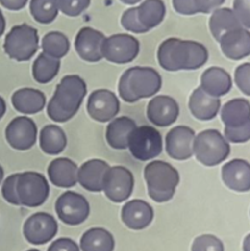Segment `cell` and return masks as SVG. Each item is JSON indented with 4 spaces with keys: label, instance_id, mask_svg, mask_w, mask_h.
I'll list each match as a JSON object with an SVG mask.
<instances>
[{
    "label": "cell",
    "instance_id": "1",
    "mask_svg": "<svg viewBox=\"0 0 250 251\" xmlns=\"http://www.w3.org/2000/svg\"><path fill=\"white\" fill-rule=\"evenodd\" d=\"M209 60L206 47L196 41H182L179 38H167L157 49V61L169 72L182 70H198Z\"/></svg>",
    "mask_w": 250,
    "mask_h": 251
},
{
    "label": "cell",
    "instance_id": "2",
    "mask_svg": "<svg viewBox=\"0 0 250 251\" xmlns=\"http://www.w3.org/2000/svg\"><path fill=\"white\" fill-rule=\"evenodd\" d=\"M87 94V84L77 75L65 76L56 85L54 95L47 105L50 120L65 124L76 116Z\"/></svg>",
    "mask_w": 250,
    "mask_h": 251
},
{
    "label": "cell",
    "instance_id": "3",
    "mask_svg": "<svg viewBox=\"0 0 250 251\" xmlns=\"http://www.w3.org/2000/svg\"><path fill=\"white\" fill-rule=\"evenodd\" d=\"M161 85V76L152 67H131L120 77L119 94L124 101L133 104L141 99L155 97Z\"/></svg>",
    "mask_w": 250,
    "mask_h": 251
},
{
    "label": "cell",
    "instance_id": "4",
    "mask_svg": "<svg viewBox=\"0 0 250 251\" xmlns=\"http://www.w3.org/2000/svg\"><path fill=\"white\" fill-rule=\"evenodd\" d=\"M144 179L150 199L155 202H167L176 193L179 173L169 162L154 160L144 168Z\"/></svg>",
    "mask_w": 250,
    "mask_h": 251
},
{
    "label": "cell",
    "instance_id": "5",
    "mask_svg": "<svg viewBox=\"0 0 250 251\" xmlns=\"http://www.w3.org/2000/svg\"><path fill=\"white\" fill-rule=\"evenodd\" d=\"M231 152V145L217 129H205L196 134L193 155L206 167L217 166L226 161Z\"/></svg>",
    "mask_w": 250,
    "mask_h": 251
},
{
    "label": "cell",
    "instance_id": "6",
    "mask_svg": "<svg viewBox=\"0 0 250 251\" xmlns=\"http://www.w3.org/2000/svg\"><path fill=\"white\" fill-rule=\"evenodd\" d=\"M38 49V31L27 24L16 25L5 37L4 51L15 61H28L36 55Z\"/></svg>",
    "mask_w": 250,
    "mask_h": 251
},
{
    "label": "cell",
    "instance_id": "7",
    "mask_svg": "<svg viewBox=\"0 0 250 251\" xmlns=\"http://www.w3.org/2000/svg\"><path fill=\"white\" fill-rule=\"evenodd\" d=\"M16 190L21 206L38 207L48 199L50 187L46 176L34 171H27L19 173Z\"/></svg>",
    "mask_w": 250,
    "mask_h": 251
},
{
    "label": "cell",
    "instance_id": "8",
    "mask_svg": "<svg viewBox=\"0 0 250 251\" xmlns=\"http://www.w3.org/2000/svg\"><path fill=\"white\" fill-rule=\"evenodd\" d=\"M162 137L152 126H137L128 138V149L139 161H149L162 152Z\"/></svg>",
    "mask_w": 250,
    "mask_h": 251
},
{
    "label": "cell",
    "instance_id": "9",
    "mask_svg": "<svg viewBox=\"0 0 250 251\" xmlns=\"http://www.w3.org/2000/svg\"><path fill=\"white\" fill-rule=\"evenodd\" d=\"M141 44L131 34L117 33L106 37L102 43V59L117 65L129 64L139 54Z\"/></svg>",
    "mask_w": 250,
    "mask_h": 251
},
{
    "label": "cell",
    "instance_id": "10",
    "mask_svg": "<svg viewBox=\"0 0 250 251\" xmlns=\"http://www.w3.org/2000/svg\"><path fill=\"white\" fill-rule=\"evenodd\" d=\"M55 211L61 222L67 226H78L86 222L91 206L86 198L76 192H65L57 198Z\"/></svg>",
    "mask_w": 250,
    "mask_h": 251
},
{
    "label": "cell",
    "instance_id": "11",
    "mask_svg": "<svg viewBox=\"0 0 250 251\" xmlns=\"http://www.w3.org/2000/svg\"><path fill=\"white\" fill-rule=\"evenodd\" d=\"M133 173L127 167L114 166L107 170L102 183V192L110 201L120 204L128 199L133 193Z\"/></svg>",
    "mask_w": 250,
    "mask_h": 251
},
{
    "label": "cell",
    "instance_id": "12",
    "mask_svg": "<svg viewBox=\"0 0 250 251\" xmlns=\"http://www.w3.org/2000/svg\"><path fill=\"white\" fill-rule=\"evenodd\" d=\"M59 225L52 215L47 212H37L29 216L24 223L25 239L32 245H44L51 242L57 234Z\"/></svg>",
    "mask_w": 250,
    "mask_h": 251
},
{
    "label": "cell",
    "instance_id": "13",
    "mask_svg": "<svg viewBox=\"0 0 250 251\" xmlns=\"http://www.w3.org/2000/svg\"><path fill=\"white\" fill-rule=\"evenodd\" d=\"M38 128L36 122L27 116L15 117L5 129V138L15 150H29L37 142Z\"/></svg>",
    "mask_w": 250,
    "mask_h": 251
},
{
    "label": "cell",
    "instance_id": "14",
    "mask_svg": "<svg viewBox=\"0 0 250 251\" xmlns=\"http://www.w3.org/2000/svg\"><path fill=\"white\" fill-rule=\"evenodd\" d=\"M120 111V100L109 89H97L92 92L87 101V112L94 121L105 124L117 116Z\"/></svg>",
    "mask_w": 250,
    "mask_h": 251
},
{
    "label": "cell",
    "instance_id": "15",
    "mask_svg": "<svg viewBox=\"0 0 250 251\" xmlns=\"http://www.w3.org/2000/svg\"><path fill=\"white\" fill-rule=\"evenodd\" d=\"M196 132L188 126H176L165 138L167 155L177 161H184L193 156V144Z\"/></svg>",
    "mask_w": 250,
    "mask_h": 251
},
{
    "label": "cell",
    "instance_id": "16",
    "mask_svg": "<svg viewBox=\"0 0 250 251\" xmlns=\"http://www.w3.org/2000/svg\"><path fill=\"white\" fill-rule=\"evenodd\" d=\"M179 106L176 100L169 95L152 97L147 106V116L156 127H169L177 121Z\"/></svg>",
    "mask_w": 250,
    "mask_h": 251
},
{
    "label": "cell",
    "instance_id": "17",
    "mask_svg": "<svg viewBox=\"0 0 250 251\" xmlns=\"http://www.w3.org/2000/svg\"><path fill=\"white\" fill-rule=\"evenodd\" d=\"M106 37L92 27H83L75 38V49L82 60L98 62L102 59L101 48Z\"/></svg>",
    "mask_w": 250,
    "mask_h": 251
},
{
    "label": "cell",
    "instance_id": "18",
    "mask_svg": "<svg viewBox=\"0 0 250 251\" xmlns=\"http://www.w3.org/2000/svg\"><path fill=\"white\" fill-rule=\"evenodd\" d=\"M219 43L222 54L229 60L238 61L250 55V31L244 27L226 32Z\"/></svg>",
    "mask_w": 250,
    "mask_h": 251
},
{
    "label": "cell",
    "instance_id": "19",
    "mask_svg": "<svg viewBox=\"0 0 250 251\" xmlns=\"http://www.w3.org/2000/svg\"><path fill=\"white\" fill-rule=\"evenodd\" d=\"M121 220L124 225L129 229H146L154 220V210H152L151 205L144 200H131L122 206Z\"/></svg>",
    "mask_w": 250,
    "mask_h": 251
},
{
    "label": "cell",
    "instance_id": "20",
    "mask_svg": "<svg viewBox=\"0 0 250 251\" xmlns=\"http://www.w3.org/2000/svg\"><path fill=\"white\" fill-rule=\"evenodd\" d=\"M221 177L228 189L237 193L250 190V164L247 160L233 159L224 165Z\"/></svg>",
    "mask_w": 250,
    "mask_h": 251
},
{
    "label": "cell",
    "instance_id": "21",
    "mask_svg": "<svg viewBox=\"0 0 250 251\" xmlns=\"http://www.w3.org/2000/svg\"><path fill=\"white\" fill-rule=\"evenodd\" d=\"M109 168V164L104 160H88L78 168V183L88 192H102V183Z\"/></svg>",
    "mask_w": 250,
    "mask_h": 251
},
{
    "label": "cell",
    "instance_id": "22",
    "mask_svg": "<svg viewBox=\"0 0 250 251\" xmlns=\"http://www.w3.org/2000/svg\"><path fill=\"white\" fill-rule=\"evenodd\" d=\"M232 77L225 69L219 66L209 67L200 77V88L206 94L221 98L232 89Z\"/></svg>",
    "mask_w": 250,
    "mask_h": 251
},
{
    "label": "cell",
    "instance_id": "23",
    "mask_svg": "<svg viewBox=\"0 0 250 251\" xmlns=\"http://www.w3.org/2000/svg\"><path fill=\"white\" fill-rule=\"evenodd\" d=\"M191 114L199 121H210L217 116L221 110L220 98L206 94L201 88H197L189 97L188 102Z\"/></svg>",
    "mask_w": 250,
    "mask_h": 251
},
{
    "label": "cell",
    "instance_id": "24",
    "mask_svg": "<svg viewBox=\"0 0 250 251\" xmlns=\"http://www.w3.org/2000/svg\"><path fill=\"white\" fill-rule=\"evenodd\" d=\"M50 182L59 188H71L78 183V166L67 157H56L48 166Z\"/></svg>",
    "mask_w": 250,
    "mask_h": 251
},
{
    "label": "cell",
    "instance_id": "25",
    "mask_svg": "<svg viewBox=\"0 0 250 251\" xmlns=\"http://www.w3.org/2000/svg\"><path fill=\"white\" fill-rule=\"evenodd\" d=\"M11 102L17 112L24 115H34L43 111L47 99L42 90L34 88H21L12 94Z\"/></svg>",
    "mask_w": 250,
    "mask_h": 251
},
{
    "label": "cell",
    "instance_id": "26",
    "mask_svg": "<svg viewBox=\"0 0 250 251\" xmlns=\"http://www.w3.org/2000/svg\"><path fill=\"white\" fill-rule=\"evenodd\" d=\"M137 127L136 121L131 117L121 116L115 117L106 126L105 138L112 149L125 150L128 147V138L134 128Z\"/></svg>",
    "mask_w": 250,
    "mask_h": 251
},
{
    "label": "cell",
    "instance_id": "27",
    "mask_svg": "<svg viewBox=\"0 0 250 251\" xmlns=\"http://www.w3.org/2000/svg\"><path fill=\"white\" fill-rule=\"evenodd\" d=\"M250 120V102L244 98H236L222 106L221 121L225 127L234 128L247 124Z\"/></svg>",
    "mask_w": 250,
    "mask_h": 251
},
{
    "label": "cell",
    "instance_id": "28",
    "mask_svg": "<svg viewBox=\"0 0 250 251\" xmlns=\"http://www.w3.org/2000/svg\"><path fill=\"white\" fill-rule=\"evenodd\" d=\"M79 249L81 251H114L115 238L105 228H91L81 237Z\"/></svg>",
    "mask_w": 250,
    "mask_h": 251
},
{
    "label": "cell",
    "instance_id": "29",
    "mask_svg": "<svg viewBox=\"0 0 250 251\" xmlns=\"http://www.w3.org/2000/svg\"><path fill=\"white\" fill-rule=\"evenodd\" d=\"M242 27L236 14L229 7H219L211 12L209 19V28L215 41L219 42L226 32Z\"/></svg>",
    "mask_w": 250,
    "mask_h": 251
},
{
    "label": "cell",
    "instance_id": "30",
    "mask_svg": "<svg viewBox=\"0 0 250 251\" xmlns=\"http://www.w3.org/2000/svg\"><path fill=\"white\" fill-rule=\"evenodd\" d=\"M39 147L47 155H59L66 149L67 137L60 126L48 125L39 134Z\"/></svg>",
    "mask_w": 250,
    "mask_h": 251
},
{
    "label": "cell",
    "instance_id": "31",
    "mask_svg": "<svg viewBox=\"0 0 250 251\" xmlns=\"http://www.w3.org/2000/svg\"><path fill=\"white\" fill-rule=\"evenodd\" d=\"M138 20L144 28H155L164 21L166 16V5L162 0H144L137 6Z\"/></svg>",
    "mask_w": 250,
    "mask_h": 251
},
{
    "label": "cell",
    "instance_id": "32",
    "mask_svg": "<svg viewBox=\"0 0 250 251\" xmlns=\"http://www.w3.org/2000/svg\"><path fill=\"white\" fill-rule=\"evenodd\" d=\"M61 67V62L57 59H52L44 52L37 56L32 66V75L37 83L47 84L57 76Z\"/></svg>",
    "mask_w": 250,
    "mask_h": 251
},
{
    "label": "cell",
    "instance_id": "33",
    "mask_svg": "<svg viewBox=\"0 0 250 251\" xmlns=\"http://www.w3.org/2000/svg\"><path fill=\"white\" fill-rule=\"evenodd\" d=\"M42 50L52 59H62L70 50V41L62 32L52 31L42 39Z\"/></svg>",
    "mask_w": 250,
    "mask_h": 251
},
{
    "label": "cell",
    "instance_id": "34",
    "mask_svg": "<svg viewBox=\"0 0 250 251\" xmlns=\"http://www.w3.org/2000/svg\"><path fill=\"white\" fill-rule=\"evenodd\" d=\"M29 11L37 22L49 25L59 15V0H31Z\"/></svg>",
    "mask_w": 250,
    "mask_h": 251
},
{
    "label": "cell",
    "instance_id": "35",
    "mask_svg": "<svg viewBox=\"0 0 250 251\" xmlns=\"http://www.w3.org/2000/svg\"><path fill=\"white\" fill-rule=\"evenodd\" d=\"M191 251H225V245L214 234H201L193 240Z\"/></svg>",
    "mask_w": 250,
    "mask_h": 251
},
{
    "label": "cell",
    "instance_id": "36",
    "mask_svg": "<svg viewBox=\"0 0 250 251\" xmlns=\"http://www.w3.org/2000/svg\"><path fill=\"white\" fill-rule=\"evenodd\" d=\"M121 26L127 31L132 32V33L143 34L148 32V29L144 28L141 22H139L138 15H137V6L129 7L122 14Z\"/></svg>",
    "mask_w": 250,
    "mask_h": 251
},
{
    "label": "cell",
    "instance_id": "37",
    "mask_svg": "<svg viewBox=\"0 0 250 251\" xmlns=\"http://www.w3.org/2000/svg\"><path fill=\"white\" fill-rule=\"evenodd\" d=\"M91 0H59V10L66 16L76 17L86 11Z\"/></svg>",
    "mask_w": 250,
    "mask_h": 251
},
{
    "label": "cell",
    "instance_id": "38",
    "mask_svg": "<svg viewBox=\"0 0 250 251\" xmlns=\"http://www.w3.org/2000/svg\"><path fill=\"white\" fill-rule=\"evenodd\" d=\"M225 138L228 143H234V144H242L250 140V120L247 124L239 126V127L228 128L225 127L224 132Z\"/></svg>",
    "mask_w": 250,
    "mask_h": 251
},
{
    "label": "cell",
    "instance_id": "39",
    "mask_svg": "<svg viewBox=\"0 0 250 251\" xmlns=\"http://www.w3.org/2000/svg\"><path fill=\"white\" fill-rule=\"evenodd\" d=\"M17 177H19V173H14L1 183V195L5 201H7L9 204L15 205V206H21L16 190Z\"/></svg>",
    "mask_w": 250,
    "mask_h": 251
},
{
    "label": "cell",
    "instance_id": "40",
    "mask_svg": "<svg viewBox=\"0 0 250 251\" xmlns=\"http://www.w3.org/2000/svg\"><path fill=\"white\" fill-rule=\"evenodd\" d=\"M234 82L244 95L250 97V62H244L237 67L234 71Z\"/></svg>",
    "mask_w": 250,
    "mask_h": 251
},
{
    "label": "cell",
    "instance_id": "41",
    "mask_svg": "<svg viewBox=\"0 0 250 251\" xmlns=\"http://www.w3.org/2000/svg\"><path fill=\"white\" fill-rule=\"evenodd\" d=\"M242 27L250 29V0H233V9Z\"/></svg>",
    "mask_w": 250,
    "mask_h": 251
},
{
    "label": "cell",
    "instance_id": "42",
    "mask_svg": "<svg viewBox=\"0 0 250 251\" xmlns=\"http://www.w3.org/2000/svg\"><path fill=\"white\" fill-rule=\"evenodd\" d=\"M47 251H81V249L71 238H59L49 245Z\"/></svg>",
    "mask_w": 250,
    "mask_h": 251
},
{
    "label": "cell",
    "instance_id": "43",
    "mask_svg": "<svg viewBox=\"0 0 250 251\" xmlns=\"http://www.w3.org/2000/svg\"><path fill=\"white\" fill-rule=\"evenodd\" d=\"M226 0H194L197 14H211L222 6Z\"/></svg>",
    "mask_w": 250,
    "mask_h": 251
},
{
    "label": "cell",
    "instance_id": "44",
    "mask_svg": "<svg viewBox=\"0 0 250 251\" xmlns=\"http://www.w3.org/2000/svg\"><path fill=\"white\" fill-rule=\"evenodd\" d=\"M172 6L175 11L179 15H186L192 16L197 14L196 6H194V0H172Z\"/></svg>",
    "mask_w": 250,
    "mask_h": 251
},
{
    "label": "cell",
    "instance_id": "45",
    "mask_svg": "<svg viewBox=\"0 0 250 251\" xmlns=\"http://www.w3.org/2000/svg\"><path fill=\"white\" fill-rule=\"evenodd\" d=\"M28 0H0V4L7 10L11 11H19V10L24 9L26 6Z\"/></svg>",
    "mask_w": 250,
    "mask_h": 251
},
{
    "label": "cell",
    "instance_id": "46",
    "mask_svg": "<svg viewBox=\"0 0 250 251\" xmlns=\"http://www.w3.org/2000/svg\"><path fill=\"white\" fill-rule=\"evenodd\" d=\"M5 27H6V21H5V17L4 15H2L1 9H0V38H1V36L4 34Z\"/></svg>",
    "mask_w": 250,
    "mask_h": 251
},
{
    "label": "cell",
    "instance_id": "47",
    "mask_svg": "<svg viewBox=\"0 0 250 251\" xmlns=\"http://www.w3.org/2000/svg\"><path fill=\"white\" fill-rule=\"evenodd\" d=\"M5 112H6V102H5L4 98L0 95V120L2 119V116L5 115Z\"/></svg>",
    "mask_w": 250,
    "mask_h": 251
},
{
    "label": "cell",
    "instance_id": "48",
    "mask_svg": "<svg viewBox=\"0 0 250 251\" xmlns=\"http://www.w3.org/2000/svg\"><path fill=\"white\" fill-rule=\"evenodd\" d=\"M243 251H250V233L243 240Z\"/></svg>",
    "mask_w": 250,
    "mask_h": 251
},
{
    "label": "cell",
    "instance_id": "49",
    "mask_svg": "<svg viewBox=\"0 0 250 251\" xmlns=\"http://www.w3.org/2000/svg\"><path fill=\"white\" fill-rule=\"evenodd\" d=\"M121 2H124V4L126 5H136L138 4V2H141L142 0H120Z\"/></svg>",
    "mask_w": 250,
    "mask_h": 251
},
{
    "label": "cell",
    "instance_id": "50",
    "mask_svg": "<svg viewBox=\"0 0 250 251\" xmlns=\"http://www.w3.org/2000/svg\"><path fill=\"white\" fill-rule=\"evenodd\" d=\"M2 179H4V168L0 165V185H1Z\"/></svg>",
    "mask_w": 250,
    "mask_h": 251
},
{
    "label": "cell",
    "instance_id": "51",
    "mask_svg": "<svg viewBox=\"0 0 250 251\" xmlns=\"http://www.w3.org/2000/svg\"><path fill=\"white\" fill-rule=\"evenodd\" d=\"M27 251H41V250H37V249H29V250H27Z\"/></svg>",
    "mask_w": 250,
    "mask_h": 251
}]
</instances>
